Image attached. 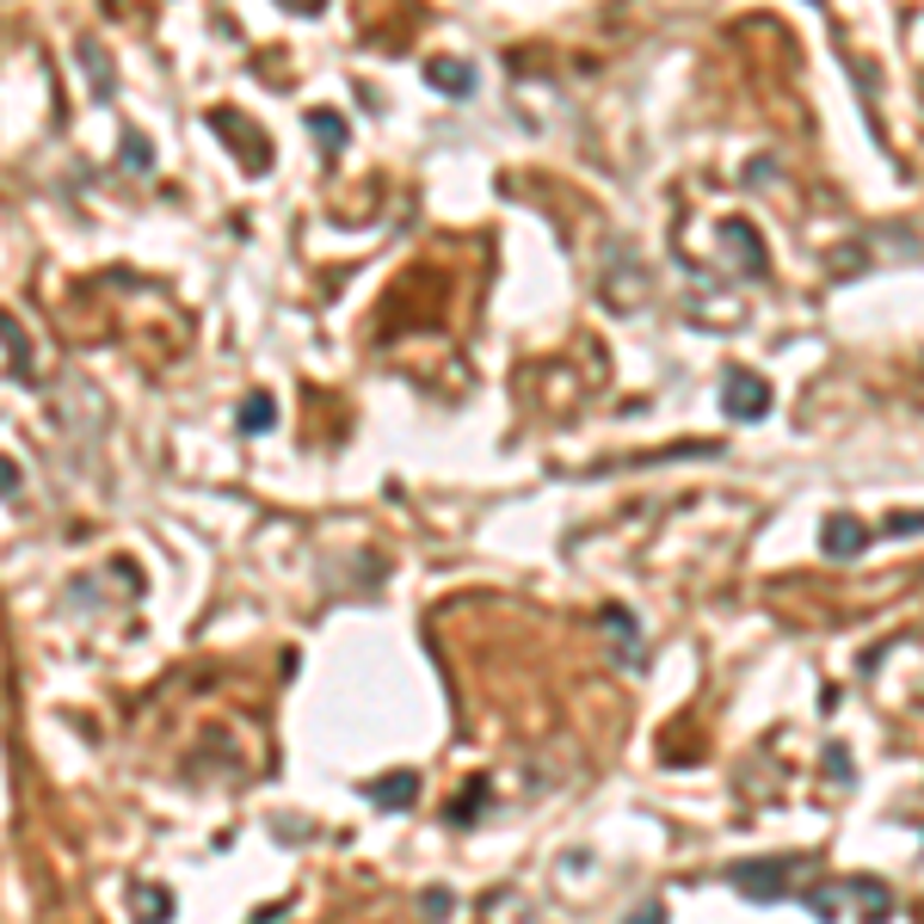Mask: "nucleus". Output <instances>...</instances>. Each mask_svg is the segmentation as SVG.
Here are the masks:
<instances>
[{
  "label": "nucleus",
  "instance_id": "nucleus-1",
  "mask_svg": "<svg viewBox=\"0 0 924 924\" xmlns=\"http://www.w3.org/2000/svg\"><path fill=\"white\" fill-rule=\"evenodd\" d=\"M808 869V857H746L727 869V881H734L746 900H758V906H770V900H795V876Z\"/></svg>",
  "mask_w": 924,
  "mask_h": 924
},
{
  "label": "nucleus",
  "instance_id": "nucleus-2",
  "mask_svg": "<svg viewBox=\"0 0 924 924\" xmlns=\"http://www.w3.org/2000/svg\"><path fill=\"white\" fill-rule=\"evenodd\" d=\"M721 413L739 425H758L770 413V382L746 364H727V377H721Z\"/></svg>",
  "mask_w": 924,
  "mask_h": 924
},
{
  "label": "nucleus",
  "instance_id": "nucleus-3",
  "mask_svg": "<svg viewBox=\"0 0 924 924\" xmlns=\"http://www.w3.org/2000/svg\"><path fill=\"white\" fill-rule=\"evenodd\" d=\"M820 548H826L832 561H857L862 548H869V524L850 512H832L826 524H820Z\"/></svg>",
  "mask_w": 924,
  "mask_h": 924
},
{
  "label": "nucleus",
  "instance_id": "nucleus-4",
  "mask_svg": "<svg viewBox=\"0 0 924 924\" xmlns=\"http://www.w3.org/2000/svg\"><path fill=\"white\" fill-rule=\"evenodd\" d=\"M425 87H438L450 99H469L475 93V63L469 56H432L425 63Z\"/></svg>",
  "mask_w": 924,
  "mask_h": 924
},
{
  "label": "nucleus",
  "instance_id": "nucleus-5",
  "mask_svg": "<svg viewBox=\"0 0 924 924\" xmlns=\"http://www.w3.org/2000/svg\"><path fill=\"white\" fill-rule=\"evenodd\" d=\"M721 247H734V259H739L746 278H765V241H758V229L746 216H734L727 229H721Z\"/></svg>",
  "mask_w": 924,
  "mask_h": 924
},
{
  "label": "nucleus",
  "instance_id": "nucleus-6",
  "mask_svg": "<svg viewBox=\"0 0 924 924\" xmlns=\"http://www.w3.org/2000/svg\"><path fill=\"white\" fill-rule=\"evenodd\" d=\"M364 795H370V808H382V814H408L413 795H420V777H413V770H394V777H377Z\"/></svg>",
  "mask_w": 924,
  "mask_h": 924
},
{
  "label": "nucleus",
  "instance_id": "nucleus-7",
  "mask_svg": "<svg viewBox=\"0 0 924 924\" xmlns=\"http://www.w3.org/2000/svg\"><path fill=\"white\" fill-rule=\"evenodd\" d=\"M309 136L321 142V148H327V155H339V148H345V136H352V130H345V118H339V111H309Z\"/></svg>",
  "mask_w": 924,
  "mask_h": 924
},
{
  "label": "nucleus",
  "instance_id": "nucleus-8",
  "mask_svg": "<svg viewBox=\"0 0 924 924\" xmlns=\"http://www.w3.org/2000/svg\"><path fill=\"white\" fill-rule=\"evenodd\" d=\"M604 628L616 635V659H642V647H635V642H642V628H635V616H623V611L611 604V611H604Z\"/></svg>",
  "mask_w": 924,
  "mask_h": 924
},
{
  "label": "nucleus",
  "instance_id": "nucleus-9",
  "mask_svg": "<svg viewBox=\"0 0 924 924\" xmlns=\"http://www.w3.org/2000/svg\"><path fill=\"white\" fill-rule=\"evenodd\" d=\"M167 912H172L167 888H136V924H167Z\"/></svg>",
  "mask_w": 924,
  "mask_h": 924
},
{
  "label": "nucleus",
  "instance_id": "nucleus-10",
  "mask_svg": "<svg viewBox=\"0 0 924 924\" xmlns=\"http://www.w3.org/2000/svg\"><path fill=\"white\" fill-rule=\"evenodd\" d=\"M0 339H7V352H13V370L25 377V370H32V358H25V352H32V339L19 333V321H13L7 309H0Z\"/></svg>",
  "mask_w": 924,
  "mask_h": 924
},
{
  "label": "nucleus",
  "instance_id": "nucleus-11",
  "mask_svg": "<svg viewBox=\"0 0 924 924\" xmlns=\"http://www.w3.org/2000/svg\"><path fill=\"white\" fill-rule=\"evenodd\" d=\"M271 420H278L271 394H247V408H241V432H266Z\"/></svg>",
  "mask_w": 924,
  "mask_h": 924
},
{
  "label": "nucleus",
  "instance_id": "nucleus-12",
  "mask_svg": "<svg viewBox=\"0 0 924 924\" xmlns=\"http://www.w3.org/2000/svg\"><path fill=\"white\" fill-rule=\"evenodd\" d=\"M80 68L93 75L99 93H111V68H105V49H99V44H80Z\"/></svg>",
  "mask_w": 924,
  "mask_h": 924
},
{
  "label": "nucleus",
  "instance_id": "nucleus-13",
  "mask_svg": "<svg viewBox=\"0 0 924 924\" xmlns=\"http://www.w3.org/2000/svg\"><path fill=\"white\" fill-rule=\"evenodd\" d=\"M124 167H130V172H148V167H155V148H148V136H136V130L124 136Z\"/></svg>",
  "mask_w": 924,
  "mask_h": 924
},
{
  "label": "nucleus",
  "instance_id": "nucleus-14",
  "mask_svg": "<svg viewBox=\"0 0 924 924\" xmlns=\"http://www.w3.org/2000/svg\"><path fill=\"white\" fill-rule=\"evenodd\" d=\"M420 912H425L432 924H444V919H450V893H444V888H432V893L420 900Z\"/></svg>",
  "mask_w": 924,
  "mask_h": 924
},
{
  "label": "nucleus",
  "instance_id": "nucleus-15",
  "mask_svg": "<svg viewBox=\"0 0 924 924\" xmlns=\"http://www.w3.org/2000/svg\"><path fill=\"white\" fill-rule=\"evenodd\" d=\"M623 924H666V906H659V900H642V906L628 912Z\"/></svg>",
  "mask_w": 924,
  "mask_h": 924
},
{
  "label": "nucleus",
  "instance_id": "nucleus-16",
  "mask_svg": "<svg viewBox=\"0 0 924 924\" xmlns=\"http://www.w3.org/2000/svg\"><path fill=\"white\" fill-rule=\"evenodd\" d=\"M13 493H19V463L0 456V500H13Z\"/></svg>",
  "mask_w": 924,
  "mask_h": 924
}]
</instances>
